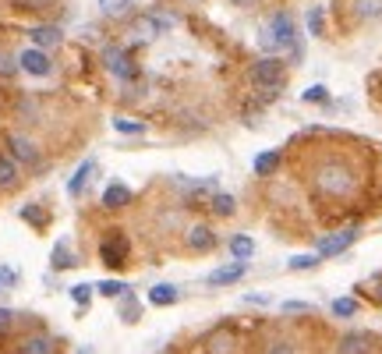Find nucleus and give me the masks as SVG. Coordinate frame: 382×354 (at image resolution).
I'll use <instances>...</instances> for the list:
<instances>
[{
	"mask_svg": "<svg viewBox=\"0 0 382 354\" xmlns=\"http://www.w3.org/2000/svg\"><path fill=\"white\" fill-rule=\"evenodd\" d=\"M209 205H213L216 216H233V213H238V202H233V195H227V192H216Z\"/></svg>",
	"mask_w": 382,
	"mask_h": 354,
	"instance_id": "4be33fe9",
	"label": "nucleus"
},
{
	"mask_svg": "<svg viewBox=\"0 0 382 354\" xmlns=\"http://www.w3.org/2000/svg\"><path fill=\"white\" fill-rule=\"evenodd\" d=\"M21 216H25L28 223H32V227H43V223H46V220H43V213H39V205H25Z\"/></svg>",
	"mask_w": 382,
	"mask_h": 354,
	"instance_id": "2f4dec72",
	"label": "nucleus"
},
{
	"mask_svg": "<svg viewBox=\"0 0 382 354\" xmlns=\"http://www.w3.org/2000/svg\"><path fill=\"white\" fill-rule=\"evenodd\" d=\"M103 61H106V68H110V75L117 78V82H131L135 78V68H131V57H128V50H121V46H103Z\"/></svg>",
	"mask_w": 382,
	"mask_h": 354,
	"instance_id": "423d86ee",
	"label": "nucleus"
},
{
	"mask_svg": "<svg viewBox=\"0 0 382 354\" xmlns=\"http://www.w3.org/2000/svg\"><path fill=\"white\" fill-rule=\"evenodd\" d=\"M287 312H308V305H301V301H290V305H283Z\"/></svg>",
	"mask_w": 382,
	"mask_h": 354,
	"instance_id": "4c0bfd02",
	"label": "nucleus"
},
{
	"mask_svg": "<svg viewBox=\"0 0 382 354\" xmlns=\"http://www.w3.org/2000/svg\"><path fill=\"white\" fill-rule=\"evenodd\" d=\"M15 354H57V344H53L50 333H28V337L18 340Z\"/></svg>",
	"mask_w": 382,
	"mask_h": 354,
	"instance_id": "1a4fd4ad",
	"label": "nucleus"
},
{
	"mask_svg": "<svg viewBox=\"0 0 382 354\" xmlns=\"http://www.w3.org/2000/svg\"><path fill=\"white\" fill-rule=\"evenodd\" d=\"M358 312V301H350V298H340V301H333V315H340V319H350Z\"/></svg>",
	"mask_w": 382,
	"mask_h": 354,
	"instance_id": "bb28decb",
	"label": "nucleus"
},
{
	"mask_svg": "<svg viewBox=\"0 0 382 354\" xmlns=\"http://www.w3.org/2000/svg\"><path fill=\"white\" fill-rule=\"evenodd\" d=\"M245 270H248V266H245L241 259H233L230 266H220V270H213L209 277H205V283H209V287H227V283H238V280L245 277Z\"/></svg>",
	"mask_w": 382,
	"mask_h": 354,
	"instance_id": "f8f14e48",
	"label": "nucleus"
},
{
	"mask_svg": "<svg viewBox=\"0 0 382 354\" xmlns=\"http://www.w3.org/2000/svg\"><path fill=\"white\" fill-rule=\"evenodd\" d=\"M28 39H32L39 50L57 46V43H61V28H57V25H36V28H28Z\"/></svg>",
	"mask_w": 382,
	"mask_h": 354,
	"instance_id": "2eb2a0df",
	"label": "nucleus"
},
{
	"mask_svg": "<svg viewBox=\"0 0 382 354\" xmlns=\"http://www.w3.org/2000/svg\"><path fill=\"white\" fill-rule=\"evenodd\" d=\"M18 71L32 75V78H46V75L53 71V64H50V53H46V50H39V46H32V50H21V53H18Z\"/></svg>",
	"mask_w": 382,
	"mask_h": 354,
	"instance_id": "39448f33",
	"label": "nucleus"
},
{
	"mask_svg": "<svg viewBox=\"0 0 382 354\" xmlns=\"http://www.w3.org/2000/svg\"><path fill=\"white\" fill-rule=\"evenodd\" d=\"M4 153H8L15 163H21V167H39V163H43L39 145L28 138V135H21V131H15V135L4 138Z\"/></svg>",
	"mask_w": 382,
	"mask_h": 354,
	"instance_id": "20e7f679",
	"label": "nucleus"
},
{
	"mask_svg": "<svg viewBox=\"0 0 382 354\" xmlns=\"http://www.w3.org/2000/svg\"><path fill=\"white\" fill-rule=\"evenodd\" d=\"M15 322H18V315H15L11 308H0V337L11 333V330H15Z\"/></svg>",
	"mask_w": 382,
	"mask_h": 354,
	"instance_id": "c85d7f7f",
	"label": "nucleus"
},
{
	"mask_svg": "<svg viewBox=\"0 0 382 354\" xmlns=\"http://www.w3.org/2000/svg\"><path fill=\"white\" fill-rule=\"evenodd\" d=\"M276 167H280V153H276V149H266V153H262V156L255 160V174H258V177L273 174Z\"/></svg>",
	"mask_w": 382,
	"mask_h": 354,
	"instance_id": "5701e85b",
	"label": "nucleus"
},
{
	"mask_svg": "<svg viewBox=\"0 0 382 354\" xmlns=\"http://www.w3.org/2000/svg\"><path fill=\"white\" fill-rule=\"evenodd\" d=\"M68 294H71V301H75V305H82V308H85V305H89V301H93V294H96V287H93V283H75V287H71Z\"/></svg>",
	"mask_w": 382,
	"mask_h": 354,
	"instance_id": "393cba45",
	"label": "nucleus"
},
{
	"mask_svg": "<svg viewBox=\"0 0 382 354\" xmlns=\"http://www.w3.org/2000/svg\"><path fill=\"white\" fill-rule=\"evenodd\" d=\"M230 252H233V259H251L255 255V241L248 238V234H233V238H230Z\"/></svg>",
	"mask_w": 382,
	"mask_h": 354,
	"instance_id": "412c9836",
	"label": "nucleus"
},
{
	"mask_svg": "<svg viewBox=\"0 0 382 354\" xmlns=\"http://www.w3.org/2000/svg\"><path fill=\"white\" fill-rule=\"evenodd\" d=\"M0 290H4V280H0Z\"/></svg>",
	"mask_w": 382,
	"mask_h": 354,
	"instance_id": "58836bf2",
	"label": "nucleus"
},
{
	"mask_svg": "<svg viewBox=\"0 0 382 354\" xmlns=\"http://www.w3.org/2000/svg\"><path fill=\"white\" fill-rule=\"evenodd\" d=\"M315 185L322 195H330V198H343L358 188V177L354 170H350L343 160H330V163H322L318 174H315Z\"/></svg>",
	"mask_w": 382,
	"mask_h": 354,
	"instance_id": "f03ea898",
	"label": "nucleus"
},
{
	"mask_svg": "<svg viewBox=\"0 0 382 354\" xmlns=\"http://www.w3.org/2000/svg\"><path fill=\"white\" fill-rule=\"evenodd\" d=\"M15 185H18V163L8 153H0V188H15Z\"/></svg>",
	"mask_w": 382,
	"mask_h": 354,
	"instance_id": "aec40b11",
	"label": "nucleus"
},
{
	"mask_svg": "<svg viewBox=\"0 0 382 354\" xmlns=\"http://www.w3.org/2000/svg\"><path fill=\"white\" fill-rule=\"evenodd\" d=\"M128 238L124 234H110V238L103 241V248H99V259H103V266H110V270H121L124 266V259H128Z\"/></svg>",
	"mask_w": 382,
	"mask_h": 354,
	"instance_id": "0eeeda50",
	"label": "nucleus"
},
{
	"mask_svg": "<svg viewBox=\"0 0 382 354\" xmlns=\"http://www.w3.org/2000/svg\"><path fill=\"white\" fill-rule=\"evenodd\" d=\"M368 347H372V340L361 333H347L340 340V354H368Z\"/></svg>",
	"mask_w": 382,
	"mask_h": 354,
	"instance_id": "6ab92c4d",
	"label": "nucleus"
},
{
	"mask_svg": "<svg viewBox=\"0 0 382 354\" xmlns=\"http://www.w3.org/2000/svg\"><path fill=\"white\" fill-rule=\"evenodd\" d=\"M113 128L121 131V135H142V131H145V124H142V121H131V117H117Z\"/></svg>",
	"mask_w": 382,
	"mask_h": 354,
	"instance_id": "a878e982",
	"label": "nucleus"
},
{
	"mask_svg": "<svg viewBox=\"0 0 382 354\" xmlns=\"http://www.w3.org/2000/svg\"><path fill=\"white\" fill-rule=\"evenodd\" d=\"M315 262H318V255H294L290 259V270H312Z\"/></svg>",
	"mask_w": 382,
	"mask_h": 354,
	"instance_id": "7c9ffc66",
	"label": "nucleus"
},
{
	"mask_svg": "<svg viewBox=\"0 0 382 354\" xmlns=\"http://www.w3.org/2000/svg\"><path fill=\"white\" fill-rule=\"evenodd\" d=\"M96 294H103V298H124L128 283L124 280H103V283H96Z\"/></svg>",
	"mask_w": 382,
	"mask_h": 354,
	"instance_id": "b1692460",
	"label": "nucleus"
},
{
	"mask_svg": "<svg viewBox=\"0 0 382 354\" xmlns=\"http://www.w3.org/2000/svg\"><path fill=\"white\" fill-rule=\"evenodd\" d=\"M266 354H294V347L290 344H283V340H276V344H269V351Z\"/></svg>",
	"mask_w": 382,
	"mask_h": 354,
	"instance_id": "f704fd0d",
	"label": "nucleus"
},
{
	"mask_svg": "<svg viewBox=\"0 0 382 354\" xmlns=\"http://www.w3.org/2000/svg\"><path fill=\"white\" fill-rule=\"evenodd\" d=\"M262 43L273 50H294L298 53V25L290 21V15H276L269 18V25L262 28Z\"/></svg>",
	"mask_w": 382,
	"mask_h": 354,
	"instance_id": "7ed1b4c3",
	"label": "nucleus"
},
{
	"mask_svg": "<svg viewBox=\"0 0 382 354\" xmlns=\"http://www.w3.org/2000/svg\"><path fill=\"white\" fill-rule=\"evenodd\" d=\"M181 298V290L178 287H173V283H156L153 290H149V305H173V301H178Z\"/></svg>",
	"mask_w": 382,
	"mask_h": 354,
	"instance_id": "a211bd4d",
	"label": "nucleus"
},
{
	"mask_svg": "<svg viewBox=\"0 0 382 354\" xmlns=\"http://www.w3.org/2000/svg\"><path fill=\"white\" fill-rule=\"evenodd\" d=\"M18 8H25V11H46L50 0H18Z\"/></svg>",
	"mask_w": 382,
	"mask_h": 354,
	"instance_id": "473e14b6",
	"label": "nucleus"
},
{
	"mask_svg": "<svg viewBox=\"0 0 382 354\" xmlns=\"http://www.w3.org/2000/svg\"><path fill=\"white\" fill-rule=\"evenodd\" d=\"M308 28H312L315 36L322 32V11H312V18H308Z\"/></svg>",
	"mask_w": 382,
	"mask_h": 354,
	"instance_id": "c9c22d12",
	"label": "nucleus"
},
{
	"mask_svg": "<svg viewBox=\"0 0 382 354\" xmlns=\"http://www.w3.org/2000/svg\"><path fill=\"white\" fill-rule=\"evenodd\" d=\"M248 78H251V88L262 100H276L287 85V64L280 57H258L248 71Z\"/></svg>",
	"mask_w": 382,
	"mask_h": 354,
	"instance_id": "f257e3e1",
	"label": "nucleus"
},
{
	"mask_svg": "<svg viewBox=\"0 0 382 354\" xmlns=\"http://www.w3.org/2000/svg\"><path fill=\"white\" fill-rule=\"evenodd\" d=\"M15 71H18V57H11V53L0 50V78H11Z\"/></svg>",
	"mask_w": 382,
	"mask_h": 354,
	"instance_id": "cd10ccee",
	"label": "nucleus"
},
{
	"mask_svg": "<svg viewBox=\"0 0 382 354\" xmlns=\"http://www.w3.org/2000/svg\"><path fill=\"white\" fill-rule=\"evenodd\" d=\"M135 202V192L121 181H113L103 188V209H128V205Z\"/></svg>",
	"mask_w": 382,
	"mask_h": 354,
	"instance_id": "9d476101",
	"label": "nucleus"
},
{
	"mask_svg": "<svg viewBox=\"0 0 382 354\" xmlns=\"http://www.w3.org/2000/svg\"><path fill=\"white\" fill-rule=\"evenodd\" d=\"M184 245L191 248V252H213L216 245H220V238H216V234H213V227H205V223H195L188 234H184Z\"/></svg>",
	"mask_w": 382,
	"mask_h": 354,
	"instance_id": "6e6552de",
	"label": "nucleus"
},
{
	"mask_svg": "<svg viewBox=\"0 0 382 354\" xmlns=\"http://www.w3.org/2000/svg\"><path fill=\"white\" fill-rule=\"evenodd\" d=\"M354 18L358 21H379L382 18V0H354Z\"/></svg>",
	"mask_w": 382,
	"mask_h": 354,
	"instance_id": "f3484780",
	"label": "nucleus"
},
{
	"mask_svg": "<svg viewBox=\"0 0 382 354\" xmlns=\"http://www.w3.org/2000/svg\"><path fill=\"white\" fill-rule=\"evenodd\" d=\"M233 8H241V11H248V8H258V0H230Z\"/></svg>",
	"mask_w": 382,
	"mask_h": 354,
	"instance_id": "e433bc0d",
	"label": "nucleus"
},
{
	"mask_svg": "<svg viewBox=\"0 0 382 354\" xmlns=\"http://www.w3.org/2000/svg\"><path fill=\"white\" fill-rule=\"evenodd\" d=\"M93 170H96V163L93 160H85L75 174H71V181H68V195H82L85 188H89V177H93Z\"/></svg>",
	"mask_w": 382,
	"mask_h": 354,
	"instance_id": "dca6fc26",
	"label": "nucleus"
},
{
	"mask_svg": "<svg viewBox=\"0 0 382 354\" xmlns=\"http://www.w3.org/2000/svg\"><path fill=\"white\" fill-rule=\"evenodd\" d=\"M121 319L135 322V319H138V305H135V301H124V305H121Z\"/></svg>",
	"mask_w": 382,
	"mask_h": 354,
	"instance_id": "72a5a7b5",
	"label": "nucleus"
},
{
	"mask_svg": "<svg viewBox=\"0 0 382 354\" xmlns=\"http://www.w3.org/2000/svg\"><path fill=\"white\" fill-rule=\"evenodd\" d=\"M75 266H78V255L71 252L68 241H57V245L50 248V270L64 273V270H75Z\"/></svg>",
	"mask_w": 382,
	"mask_h": 354,
	"instance_id": "ddd939ff",
	"label": "nucleus"
},
{
	"mask_svg": "<svg viewBox=\"0 0 382 354\" xmlns=\"http://www.w3.org/2000/svg\"><path fill=\"white\" fill-rule=\"evenodd\" d=\"M326 96H330V93H326L322 85H312V88H305L301 100H305V103H326Z\"/></svg>",
	"mask_w": 382,
	"mask_h": 354,
	"instance_id": "c756f323",
	"label": "nucleus"
},
{
	"mask_svg": "<svg viewBox=\"0 0 382 354\" xmlns=\"http://www.w3.org/2000/svg\"><path fill=\"white\" fill-rule=\"evenodd\" d=\"M160 28H163L160 18H138V21L128 28V36H131L135 43H153V39L160 36Z\"/></svg>",
	"mask_w": 382,
	"mask_h": 354,
	"instance_id": "4468645a",
	"label": "nucleus"
},
{
	"mask_svg": "<svg viewBox=\"0 0 382 354\" xmlns=\"http://www.w3.org/2000/svg\"><path fill=\"white\" fill-rule=\"evenodd\" d=\"M354 238H358V227H347V230H340V234H330V238L318 241V255H340L343 248L354 245Z\"/></svg>",
	"mask_w": 382,
	"mask_h": 354,
	"instance_id": "9b49d317",
	"label": "nucleus"
}]
</instances>
